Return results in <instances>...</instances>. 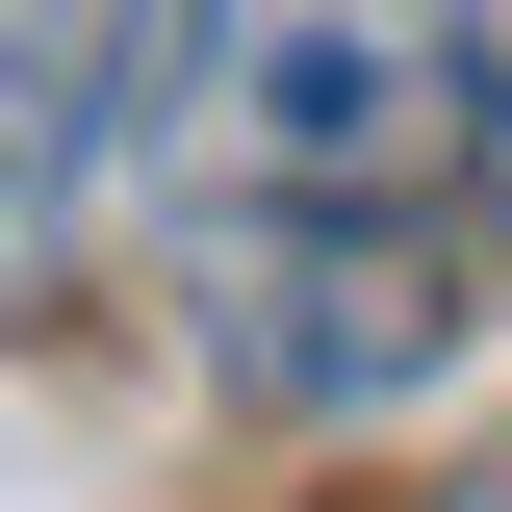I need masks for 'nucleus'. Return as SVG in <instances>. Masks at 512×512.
Masks as SVG:
<instances>
[{"mask_svg":"<svg viewBox=\"0 0 512 512\" xmlns=\"http://www.w3.org/2000/svg\"><path fill=\"white\" fill-rule=\"evenodd\" d=\"M128 154H154V0H0V308H52Z\"/></svg>","mask_w":512,"mask_h":512,"instance_id":"obj_3","label":"nucleus"},{"mask_svg":"<svg viewBox=\"0 0 512 512\" xmlns=\"http://www.w3.org/2000/svg\"><path fill=\"white\" fill-rule=\"evenodd\" d=\"M180 282H205V359H231L256 410H384V384H436V333H461L436 205H205Z\"/></svg>","mask_w":512,"mask_h":512,"instance_id":"obj_2","label":"nucleus"},{"mask_svg":"<svg viewBox=\"0 0 512 512\" xmlns=\"http://www.w3.org/2000/svg\"><path fill=\"white\" fill-rule=\"evenodd\" d=\"M154 128L205 205H436L512 128L487 0H154Z\"/></svg>","mask_w":512,"mask_h":512,"instance_id":"obj_1","label":"nucleus"},{"mask_svg":"<svg viewBox=\"0 0 512 512\" xmlns=\"http://www.w3.org/2000/svg\"><path fill=\"white\" fill-rule=\"evenodd\" d=\"M487 154H512V128H487Z\"/></svg>","mask_w":512,"mask_h":512,"instance_id":"obj_4","label":"nucleus"}]
</instances>
